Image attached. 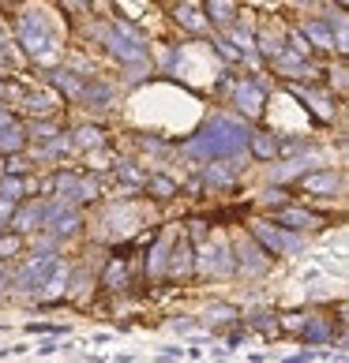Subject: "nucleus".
<instances>
[{
  "mask_svg": "<svg viewBox=\"0 0 349 363\" xmlns=\"http://www.w3.org/2000/svg\"><path fill=\"white\" fill-rule=\"evenodd\" d=\"M248 146V128L240 124L233 116H210L203 128H199V135L184 146V154L192 157H203L210 165H218L222 157H237L245 154Z\"/></svg>",
  "mask_w": 349,
  "mask_h": 363,
  "instance_id": "obj_1",
  "label": "nucleus"
},
{
  "mask_svg": "<svg viewBox=\"0 0 349 363\" xmlns=\"http://www.w3.org/2000/svg\"><path fill=\"white\" fill-rule=\"evenodd\" d=\"M57 270H60V259H57V255H49V251H42V255H34V259L19 270V277L11 281V289H16V292H45L49 277Z\"/></svg>",
  "mask_w": 349,
  "mask_h": 363,
  "instance_id": "obj_2",
  "label": "nucleus"
},
{
  "mask_svg": "<svg viewBox=\"0 0 349 363\" xmlns=\"http://www.w3.org/2000/svg\"><path fill=\"white\" fill-rule=\"evenodd\" d=\"M252 233H256V240L263 244V251H274V255H297V251H304V240L297 233H286V228H278L271 221H252Z\"/></svg>",
  "mask_w": 349,
  "mask_h": 363,
  "instance_id": "obj_3",
  "label": "nucleus"
},
{
  "mask_svg": "<svg viewBox=\"0 0 349 363\" xmlns=\"http://www.w3.org/2000/svg\"><path fill=\"white\" fill-rule=\"evenodd\" d=\"M105 42H109L113 57L124 60V64H143V57H146V42H143L136 30H128V26H113Z\"/></svg>",
  "mask_w": 349,
  "mask_h": 363,
  "instance_id": "obj_4",
  "label": "nucleus"
},
{
  "mask_svg": "<svg viewBox=\"0 0 349 363\" xmlns=\"http://www.w3.org/2000/svg\"><path fill=\"white\" fill-rule=\"evenodd\" d=\"M192 270H195V251H192V244H188L184 228H177V233H173V244H169V262H166V274H173V277L188 281V277H192Z\"/></svg>",
  "mask_w": 349,
  "mask_h": 363,
  "instance_id": "obj_5",
  "label": "nucleus"
},
{
  "mask_svg": "<svg viewBox=\"0 0 349 363\" xmlns=\"http://www.w3.org/2000/svg\"><path fill=\"white\" fill-rule=\"evenodd\" d=\"M19 42H23V49L31 52V57H42V52L49 49V30H45V23H42V16H23L19 19Z\"/></svg>",
  "mask_w": 349,
  "mask_h": 363,
  "instance_id": "obj_6",
  "label": "nucleus"
},
{
  "mask_svg": "<svg viewBox=\"0 0 349 363\" xmlns=\"http://www.w3.org/2000/svg\"><path fill=\"white\" fill-rule=\"evenodd\" d=\"M53 236H72V233H79V213L72 210V206H45V221H42Z\"/></svg>",
  "mask_w": 349,
  "mask_h": 363,
  "instance_id": "obj_7",
  "label": "nucleus"
},
{
  "mask_svg": "<svg viewBox=\"0 0 349 363\" xmlns=\"http://www.w3.org/2000/svg\"><path fill=\"white\" fill-rule=\"evenodd\" d=\"M289 94H297V98L312 109L319 120H331L334 116V101L327 90H316V86H301V83H289Z\"/></svg>",
  "mask_w": 349,
  "mask_h": 363,
  "instance_id": "obj_8",
  "label": "nucleus"
},
{
  "mask_svg": "<svg viewBox=\"0 0 349 363\" xmlns=\"http://www.w3.org/2000/svg\"><path fill=\"white\" fill-rule=\"evenodd\" d=\"M45 206H49V203L34 199V203H23V206L11 210V228H16V236L26 233V228H38V225H42V221H45Z\"/></svg>",
  "mask_w": 349,
  "mask_h": 363,
  "instance_id": "obj_9",
  "label": "nucleus"
},
{
  "mask_svg": "<svg viewBox=\"0 0 349 363\" xmlns=\"http://www.w3.org/2000/svg\"><path fill=\"white\" fill-rule=\"evenodd\" d=\"M233 101H237V109L245 113V116H259L263 113V90L252 83V79H240V83H237Z\"/></svg>",
  "mask_w": 349,
  "mask_h": 363,
  "instance_id": "obj_10",
  "label": "nucleus"
},
{
  "mask_svg": "<svg viewBox=\"0 0 349 363\" xmlns=\"http://www.w3.org/2000/svg\"><path fill=\"white\" fill-rule=\"evenodd\" d=\"M271 225H278V228H286V233H293V228H316L319 221H316V213H308V210L281 206V210L274 213V221H271Z\"/></svg>",
  "mask_w": 349,
  "mask_h": 363,
  "instance_id": "obj_11",
  "label": "nucleus"
},
{
  "mask_svg": "<svg viewBox=\"0 0 349 363\" xmlns=\"http://www.w3.org/2000/svg\"><path fill=\"white\" fill-rule=\"evenodd\" d=\"M301 341H308V345H331L334 341V326L327 318H304L301 322Z\"/></svg>",
  "mask_w": 349,
  "mask_h": 363,
  "instance_id": "obj_12",
  "label": "nucleus"
},
{
  "mask_svg": "<svg viewBox=\"0 0 349 363\" xmlns=\"http://www.w3.org/2000/svg\"><path fill=\"white\" fill-rule=\"evenodd\" d=\"M274 68L281 72V75H316L312 68H316V64H308L304 57H297V52H286V49H281L278 52V57H274Z\"/></svg>",
  "mask_w": 349,
  "mask_h": 363,
  "instance_id": "obj_13",
  "label": "nucleus"
},
{
  "mask_svg": "<svg viewBox=\"0 0 349 363\" xmlns=\"http://www.w3.org/2000/svg\"><path fill=\"white\" fill-rule=\"evenodd\" d=\"M173 233L177 228H169V233L154 244V251H151V259H146V274L151 277H166V262H169V240H173Z\"/></svg>",
  "mask_w": 349,
  "mask_h": 363,
  "instance_id": "obj_14",
  "label": "nucleus"
},
{
  "mask_svg": "<svg viewBox=\"0 0 349 363\" xmlns=\"http://www.w3.org/2000/svg\"><path fill=\"white\" fill-rule=\"evenodd\" d=\"M338 177L334 172H308V177H301V187L312 195H327V191H338Z\"/></svg>",
  "mask_w": 349,
  "mask_h": 363,
  "instance_id": "obj_15",
  "label": "nucleus"
},
{
  "mask_svg": "<svg viewBox=\"0 0 349 363\" xmlns=\"http://www.w3.org/2000/svg\"><path fill=\"white\" fill-rule=\"evenodd\" d=\"M248 146H252V154H256V157L278 161V139L271 135V131H252V135H248Z\"/></svg>",
  "mask_w": 349,
  "mask_h": 363,
  "instance_id": "obj_16",
  "label": "nucleus"
},
{
  "mask_svg": "<svg viewBox=\"0 0 349 363\" xmlns=\"http://www.w3.org/2000/svg\"><path fill=\"white\" fill-rule=\"evenodd\" d=\"M177 23L188 26V30H195V34H203V30H207L203 4H177Z\"/></svg>",
  "mask_w": 349,
  "mask_h": 363,
  "instance_id": "obj_17",
  "label": "nucleus"
},
{
  "mask_svg": "<svg viewBox=\"0 0 349 363\" xmlns=\"http://www.w3.org/2000/svg\"><path fill=\"white\" fill-rule=\"evenodd\" d=\"M146 191H151L158 203H169V199L177 195V180H169L166 172H154V177H146Z\"/></svg>",
  "mask_w": 349,
  "mask_h": 363,
  "instance_id": "obj_18",
  "label": "nucleus"
},
{
  "mask_svg": "<svg viewBox=\"0 0 349 363\" xmlns=\"http://www.w3.org/2000/svg\"><path fill=\"white\" fill-rule=\"evenodd\" d=\"M304 34L312 38V42H316L319 49H334V30H331V23H327V19L304 23Z\"/></svg>",
  "mask_w": 349,
  "mask_h": 363,
  "instance_id": "obj_19",
  "label": "nucleus"
},
{
  "mask_svg": "<svg viewBox=\"0 0 349 363\" xmlns=\"http://www.w3.org/2000/svg\"><path fill=\"white\" fill-rule=\"evenodd\" d=\"M203 16L214 19V23H237V4H230V0H214V4H203Z\"/></svg>",
  "mask_w": 349,
  "mask_h": 363,
  "instance_id": "obj_20",
  "label": "nucleus"
},
{
  "mask_svg": "<svg viewBox=\"0 0 349 363\" xmlns=\"http://www.w3.org/2000/svg\"><path fill=\"white\" fill-rule=\"evenodd\" d=\"M105 289H128V270H124V255H113L109 270H105Z\"/></svg>",
  "mask_w": 349,
  "mask_h": 363,
  "instance_id": "obj_21",
  "label": "nucleus"
},
{
  "mask_svg": "<svg viewBox=\"0 0 349 363\" xmlns=\"http://www.w3.org/2000/svg\"><path fill=\"white\" fill-rule=\"evenodd\" d=\"M49 79H53V83H57L64 94H68V98H75V101L83 98V79H79V75H72V72H64V68H60V72H53Z\"/></svg>",
  "mask_w": 349,
  "mask_h": 363,
  "instance_id": "obj_22",
  "label": "nucleus"
},
{
  "mask_svg": "<svg viewBox=\"0 0 349 363\" xmlns=\"http://www.w3.org/2000/svg\"><path fill=\"white\" fill-rule=\"evenodd\" d=\"M248 330H259L267 341H274L278 333H281V330H278V318H274L271 311H263V315H252V318H248Z\"/></svg>",
  "mask_w": 349,
  "mask_h": 363,
  "instance_id": "obj_23",
  "label": "nucleus"
},
{
  "mask_svg": "<svg viewBox=\"0 0 349 363\" xmlns=\"http://www.w3.org/2000/svg\"><path fill=\"white\" fill-rule=\"evenodd\" d=\"M23 143H26V131L19 124H11V128L0 131V154H16Z\"/></svg>",
  "mask_w": 349,
  "mask_h": 363,
  "instance_id": "obj_24",
  "label": "nucleus"
},
{
  "mask_svg": "<svg viewBox=\"0 0 349 363\" xmlns=\"http://www.w3.org/2000/svg\"><path fill=\"white\" fill-rule=\"evenodd\" d=\"M263 262H267V259H263L256 247H237V266H240V274H248V270L256 274V270H263Z\"/></svg>",
  "mask_w": 349,
  "mask_h": 363,
  "instance_id": "obj_25",
  "label": "nucleus"
},
{
  "mask_svg": "<svg viewBox=\"0 0 349 363\" xmlns=\"http://www.w3.org/2000/svg\"><path fill=\"white\" fill-rule=\"evenodd\" d=\"M203 184L214 187V191H230V187H233V177H230V172H225L222 165H210V169L203 172Z\"/></svg>",
  "mask_w": 349,
  "mask_h": 363,
  "instance_id": "obj_26",
  "label": "nucleus"
},
{
  "mask_svg": "<svg viewBox=\"0 0 349 363\" xmlns=\"http://www.w3.org/2000/svg\"><path fill=\"white\" fill-rule=\"evenodd\" d=\"M19 199H23V180L19 177H4V180H0V203L16 206Z\"/></svg>",
  "mask_w": 349,
  "mask_h": 363,
  "instance_id": "obj_27",
  "label": "nucleus"
},
{
  "mask_svg": "<svg viewBox=\"0 0 349 363\" xmlns=\"http://www.w3.org/2000/svg\"><path fill=\"white\" fill-rule=\"evenodd\" d=\"M19 247H23V236H16V233H4V236H0V259L19 255Z\"/></svg>",
  "mask_w": 349,
  "mask_h": 363,
  "instance_id": "obj_28",
  "label": "nucleus"
},
{
  "mask_svg": "<svg viewBox=\"0 0 349 363\" xmlns=\"http://www.w3.org/2000/svg\"><path fill=\"white\" fill-rule=\"evenodd\" d=\"M26 333H68V326H60V322H26Z\"/></svg>",
  "mask_w": 349,
  "mask_h": 363,
  "instance_id": "obj_29",
  "label": "nucleus"
},
{
  "mask_svg": "<svg viewBox=\"0 0 349 363\" xmlns=\"http://www.w3.org/2000/svg\"><path fill=\"white\" fill-rule=\"evenodd\" d=\"M64 150H68V139H64V135H53V139L42 146V157H57V154H64Z\"/></svg>",
  "mask_w": 349,
  "mask_h": 363,
  "instance_id": "obj_30",
  "label": "nucleus"
},
{
  "mask_svg": "<svg viewBox=\"0 0 349 363\" xmlns=\"http://www.w3.org/2000/svg\"><path fill=\"white\" fill-rule=\"evenodd\" d=\"M75 139H79V146H98L102 143V131L98 128H79Z\"/></svg>",
  "mask_w": 349,
  "mask_h": 363,
  "instance_id": "obj_31",
  "label": "nucleus"
},
{
  "mask_svg": "<svg viewBox=\"0 0 349 363\" xmlns=\"http://www.w3.org/2000/svg\"><path fill=\"white\" fill-rule=\"evenodd\" d=\"M263 206H289V195H286V191H274V187H267V191H263Z\"/></svg>",
  "mask_w": 349,
  "mask_h": 363,
  "instance_id": "obj_32",
  "label": "nucleus"
},
{
  "mask_svg": "<svg viewBox=\"0 0 349 363\" xmlns=\"http://www.w3.org/2000/svg\"><path fill=\"white\" fill-rule=\"evenodd\" d=\"M210 42L218 45V52H222V57H230V60H240V52H237V45H230V42H225L222 34H210Z\"/></svg>",
  "mask_w": 349,
  "mask_h": 363,
  "instance_id": "obj_33",
  "label": "nucleus"
},
{
  "mask_svg": "<svg viewBox=\"0 0 349 363\" xmlns=\"http://www.w3.org/2000/svg\"><path fill=\"white\" fill-rule=\"evenodd\" d=\"M312 359H316V352H308V348H304V352H297V356H286L281 363H312Z\"/></svg>",
  "mask_w": 349,
  "mask_h": 363,
  "instance_id": "obj_34",
  "label": "nucleus"
},
{
  "mask_svg": "<svg viewBox=\"0 0 349 363\" xmlns=\"http://www.w3.org/2000/svg\"><path fill=\"white\" fill-rule=\"evenodd\" d=\"M240 345H245V326L230 333V348H240Z\"/></svg>",
  "mask_w": 349,
  "mask_h": 363,
  "instance_id": "obj_35",
  "label": "nucleus"
},
{
  "mask_svg": "<svg viewBox=\"0 0 349 363\" xmlns=\"http://www.w3.org/2000/svg\"><path fill=\"white\" fill-rule=\"evenodd\" d=\"M207 318H214V322H222V318H233V311H225V303H218V311H210Z\"/></svg>",
  "mask_w": 349,
  "mask_h": 363,
  "instance_id": "obj_36",
  "label": "nucleus"
},
{
  "mask_svg": "<svg viewBox=\"0 0 349 363\" xmlns=\"http://www.w3.org/2000/svg\"><path fill=\"white\" fill-rule=\"evenodd\" d=\"M4 289H8V270L0 266V292H4Z\"/></svg>",
  "mask_w": 349,
  "mask_h": 363,
  "instance_id": "obj_37",
  "label": "nucleus"
},
{
  "mask_svg": "<svg viewBox=\"0 0 349 363\" xmlns=\"http://www.w3.org/2000/svg\"><path fill=\"white\" fill-rule=\"evenodd\" d=\"M334 363H345V359H334Z\"/></svg>",
  "mask_w": 349,
  "mask_h": 363,
  "instance_id": "obj_38",
  "label": "nucleus"
},
{
  "mask_svg": "<svg viewBox=\"0 0 349 363\" xmlns=\"http://www.w3.org/2000/svg\"><path fill=\"white\" fill-rule=\"evenodd\" d=\"M0 330H4V322H0Z\"/></svg>",
  "mask_w": 349,
  "mask_h": 363,
  "instance_id": "obj_39",
  "label": "nucleus"
}]
</instances>
